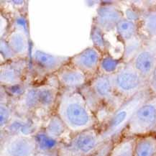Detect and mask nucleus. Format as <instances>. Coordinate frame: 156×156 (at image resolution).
Wrapping results in <instances>:
<instances>
[{
	"label": "nucleus",
	"instance_id": "obj_1",
	"mask_svg": "<svg viewBox=\"0 0 156 156\" xmlns=\"http://www.w3.org/2000/svg\"><path fill=\"white\" fill-rule=\"evenodd\" d=\"M55 112L73 134L99 125L95 114L79 89H63L59 94Z\"/></svg>",
	"mask_w": 156,
	"mask_h": 156
},
{
	"label": "nucleus",
	"instance_id": "obj_2",
	"mask_svg": "<svg viewBox=\"0 0 156 156\" xmlns=\"http://www.w3.org/2000/svg\"><path fill=\"white\" fill-rule=\"evenodd\" d=\"M152 96L153 94L147 88L124 101L107 121L98 127L102 141L109 140H113L115 142L119 140L137 109Z\"/></svg>",
	"mask_w": 156,
	"mask_h": 156
},
{
	"label": "nucleus",
	"instance_id": "obj_3",
	"mask_svg": "<svg viewBox=\"0 0 156 156\" xmlns=\"http://www.w3.org/2000/svg\"><path fill=\"white\" fill-rule=\"evenodd\" d=\"M156 129V95H153L134 114L122 137H136L153 133Z\"/></svg>",
	"mask_w": 156,
	"mask_h": 156
},
{
	"label": "nucleus",
	"instance_id": "obj_4",
	"mask_svg": "<svg viewBox=\"0 0 156 156\" xmlns=\"http://www.w3.org/2000/svg\"><path fill=\"white\" fill-rule=\"evenodd\" d=\"M115 93L124 101L147 89V80L136 70L131 63L124 64L113 75Z\"/></svg>",
	"mask_w": 156,
	"mask_h": 156
},
{
	"label": "nucleus",
	"instance_id": "obj_5",
	"mask_svg": "<svg viewBox=\"0 0 156 156\" xmlns=\"http://www.w3.org/2000/svg\"><path fill=\"white\" fill-rule=\"evenodd\" d=\"M98 127L73 134L68 143L61 144L60 151L73 156H90L103 143Z\"/></svg>",
	"mask_w": 156,
	"mask_h": 156
},
{
	"label": "nucleus",
	"instance_id": "obj_6",
	"mask_svg": "<svg viewBox=\"0 0 156 156\" xmlns=\"http://www.w3.org/2000/svg\"><path fill=\"white\" fill-rule=\"evenodd\" d=\"M89 85L100 102L109 108L112 112L125 101L116 94L113 75L98 73L91 79Z\"/></svg>",
	"mask_w": 156,
	"mask_h": 156
},
{
	"label": "nucleus",
	"instance_id": "obj_7",
	"mask_svg": "<svg viewBox=\"0 0 156 156\" xmlns=\"http://www.w3.org/2000/svg\"><path fill=\"white\" fill-rule=\"evenodd\" d=\"M37 153L33 136L5 135L2 139L1 156H35Z\"/></svg>",
	"mask_w": 156,
	"mask_h": 156
},
{
	"label": "nucleus",
	"instance_id": "obj_8",
	"mask_svg": "<svg viewBox=\"0 0 156 156\" xmlns=\"http://www.w3.org/2000/svg\"><path fill=\"white\" fill-rule=\"evenodd\" d=\"M102 56V53L97 48L89 47L71 57L70 64L85 73L88 79H93L99 73Z\"/></svg>",
	"mask_w": 156,
	"mask_h": 156
},
{
	"label": "nucleus",
	"instance_id": "obj_9",
	"mask_svg": "<svg viewBox=\"0 0 156 156\" xmlns=\"http://www.w3.org/2000/svg\"><path fill=\"white\" fill-rule=\"evenodd\" d=\"M124 18L122 9L117 4L107 2L98 8L94 25L99 27L105 34L112 33L115 32L118 23Z\"/></svg>",
	"mask_w": 156,
	"mask_h": 156
},
{
	"label": "nucleus",
	"instance_id": "obj_10",
	"mask_svg": "<svg viewBox=\"0 0 156 156\" xmlns=\"http://www.w3.org/2000/svg\"><path fill=\"white\" fill-rule=\"evenodd\" d=\"M71 57L54 55L40 50L35 51L33 55V63L36 72L39 76L55 74L62 67L70 63Z\"/></svg>",
	"mask_w": 156,
	"mask_h": 156
},
{
	"label": "nucleus",
	"instance_id": "obj_11",
	"mask_svg": "<svg viewBox=\"0 0 156 156\" xmlns=\"http://www.w3.org/2000/svg\"><path fill=\"white\" fill-rule=\"evenodd\" d=\"M27 69L26 59L15 58L7 61L1 65L0 81L2 87L21 84Z\"/></svg>",
	"mask_w": 156,
	"mask_h": 156
},
{
	"label": "nucleus",
	"instance_id": "obj_12",
	"mask_svg": "<svg viewBox=\"0 0 156 156\" xmlns=\"http://www.w3.org/2000/svg\"><path fill=\"white\" fill-rule=\"evenodd\" d=\"M41 128L39 125V118L20 116L14 113L11 120L2 130L5 135L34 136Z\"/></svg>",
	"mask_w": 156,
	"mask_h": 156
},
{
	"label": "nucleus",
	"instance_id": "obj_13",
	"mask_svg": "<svg viewBox=\"0 0 156 156\" xmlns=\"http://www.w3.org/2000/svg\"><path fill=\"white\" fill-rule=\"evenodd\" d=\"M131 63L145 79H148L156 66V39L145 41Z\"/></svg>",
	"mask_w": 156,
	"mask_h": 156
},
{
	"label": "nucleus",
	"instance_id": "obj_14",
	"mask_svg": "<svg viewBox=\"0 0 156 156\" xmlns=\"http://www.w3.org/2000/svg\"><path fill=\"white\" fill-rule=\"evenodd\" d=\"M60 86L63 89H79L87 84L88 77L70 63L55 73Z\"/></svg>",
	"mask_w": 156,
	"mask_h": 156
},
{
	"label": "nucleus",
	"instance_id": "obj_15",
	"mask_svg": "<svg viewBox=\"0 0 156 156\" xmlns=\"http://www.w3.org/2000/svg\"><path fill=\"white\" fill-rule=\"evenodd\" d=\"M35 89L38 109L37 112L43 111V112L48 113L51 112L53 109H55L60 94L58 89L44 83L36 86Z\"/></svg>",
	"mask_w": 156,
	"mask_h": 156
},
{
	"label": "nucleus",
	"instance_id": "obj_16",
	"mask_svg": "<svg viewBox=\"0 0 156 156\" xmlns=\"http://www.w3.org/2000/svg\"><path fill=\"white\" fill-rule=\"evenodd\" d=\"M139 35L145 41L156 39V7H151L144 12L138 23Z\"/></svg>",
	"mask_w": 156,
	"mask_h": 156
},
{
	"label": "nucleus",
	"instance_id": "obj_17",
	"mask_svg": "<svg viewBox=\"0 0 156 156\" xmlns=\"http://www.w3.org/2000/svg\"><path fill=\"white\" fill-rule=\"evenodd\" d=\"M7 43L17 58L25 59L28 52V41L25 33L22 30L11 32L7 36Z\"/></svg>",
	"mask_w": 156,
	"mask_h": 156
},
{
	"label": "nucleus",
	"instance_id": "obj_18",
	"mask_svg": "<svg viewBox=\"0 0 156 156\" xmlns=\"http://www.w3.org/2000/svg\"><path fill=\"white\" fill-rule=\"evenodd\" d=\"M134 156H156L155 133H150L135 137Z\"/></svg>",
	"mask_w": 156,
	"mask_h": 156
},
{
	"label": "nucleus",
	"instance_id": "obj_19",
	"mask_svg": "<svg viewBox=\"0 0 156 156\" xmlns=\"http://www.w3.org/2000/svg\"><path fill=\"white\" fill-rule=\"evenodd\" d=\"M37 153H58L61 147V141L48 135L41 128L34 135Z\"/></svg>",
	"mask_w": 156,
	"mask_h": 156
},
{
	"label": "nucleus",
	"instance_id": "obj_20",
	"mask_svg": "<svg viewBox=\"0 0 156 156\" xmlns=\"http://www.w3.org/2000/svg\"><path fill=\"white\" fill-rule=\"evenodd\" d=\"M43 129L48 135L60 141L66 133L70 132L65 123L55 112L48 115L43 124Z\"/></svg>",
	"mask_w": 156,
	"mask_h": 156
},
{
	"label": "nucleus",
	"instance_id": "obj_21",
	"mask_svg": "<svg viewBox=\"0 0 156 156\" xmlns=\"http://www.w3.org/2000/svg\"><path fill=\"white\" fill-rule=\"evenodd\" d=\"M115 34L125 43L139 35L138 25L124 18L116 27Z\"/></svg>",
	"mask_w": 156,
	"mask_h": 156
},
{
	"label": "nucleus",
	"instance_id": "obj_22",
	"mask_svg": "<svg viewBox=\"0 0 156 156\" xmlns=\"http://www.w3.org/2000/svg\"><path fill=\"white\" fill-rule=\"evenodd\" d=\"M145 41L139 35L124 43L122 61L127 64L132 63L136 55L140 51Z\"/></svg>",
	"mask_w": 156,
	"mask_h": 156
},
{
	"label": "nucleus",
	"instance_id": "obj_23",
	"mask_svg": "<svg viewBox=\"0 0 156 156\" xmlns=\"http://www.w3.org/2000/svg\"><path fill=\"white\" fill-rule=\"evenodd\" d=\"M122 59L109 55V53L103 54L101 58V63L99 66V73L107 75H114L116 72L119 71V69L124 65Z\"/></svg>",
	"mask_w": 156,
	"mask_h": 156
},
{
	"label": "nucleus",
	"instance_id": "obj_24",
	"mask_svg": "<svg viewBox=\"0 0 156 156\" xmlns=\"http://www.w3.org/2000/svg\"><path fill=\"white\" fill-rule=\"evenodd\" d=\"M135 137H122L116 142L110 156H134Z\"/></svg>",
	"mask_w": 156,
	"mask_h": 156
},
{
	"label": "nucleus",
	"instance_id": "obj_25",
	"mask_svg": "<svg viewBox=\"0 0 156 156\" xmlns=\"http://www.w3.org/2000/svg\"><path fill=\"white\" fill-rule=\"evenodd\" d=\"M91 39L95 48L101 51L102 54L107 53L108 41L106 38V34L95 25H93L91 30Z\"/></svg>",
	"mask_w": 156,
	"mask_h": 156
},
{
	"label": "nucleus",
	"instance_id": "obj_26",
	"mask_svg": "<svg viewBox=\"0 0 156 156\" xmlns=\"http://www.w3.org/2000/svg\"><path fill=\"white\" fill-rule=\"evenodd\" d=\"M13 115V109L9 105V104H8L5 100L4 102L2 101L0 106V124H1L2 130L5 129L6 126L8 125Z\"/></svg>",
	"mask_w": 156,
	"mask_h": 156
},
{
	"label": "nucleus",
	"instance_id": "obj_27",
	"mask_svg": "<svg viewBox=\"0 0 156 156\" xmlns=\"http://www.w3.org/2000/svg\"><path fill=\"white\" fill-rule=\"evenodd\" d=\"M116 142L113 140L104 141L100 145L94 153L90 156H110Z\"/></svg>",
	"mask_w": 156,
	"mask_h": 156
},
{
	"label": "nucleus",
	"instance_id": "obj_28",
	"mask_svg": "<svg viewBox=\"0 0 156 156\" xmlns=\"http://www.w3.org/2000/svg\"><path fill=\"white\" fill-rule=\"evenodd\" d=\"M4 88L5 89V92L7 93V96H11V97L18 98V99H20L27 90L25 89L23 83L9 86V87H4Z\"/></svg>",
	"mask_w": 156,
	"mask_h": 156
},
{
	"label": "nucleus",
	"instance_id": "obj_29",
	"mask_svg": "<svg viewBox=\"0 0 156 156\" xmlns=\"http://www.w3.org/2000/svg\"><path fill=\"white\" fill-rule=\"evenodd\" d=\"M1 53L2 55L5 58L7 61H10V60H13L17 58L15 56V54L12 51V50L9 48V45L7 43V41H5L3 39H1Z\"/></svg>",
	"mask_w": 156,
	"mask_h": 156
},
{
	"label": "nucleus",
	"instance_id": "obj_30",
	"mask_svg": "<svg viewBox=\"0 0 156 156\" xmlns=\"http://www.w3.org/2000/svg\"><path fill=\"white\" fill-rule=\"evenodd\" d=\"M147 87L153 95H156V66L147 79Z\"/></svg>",
	"mask_w": 156,
	"mask_h": 156
},
{
	"label": "nucleus",
	"instance_id": "obj_31",
	"mask_svg": "<svg viewBox=\"0 0 156 156\" xmlns=\"http://www.w3.org/2000/svg\"><path fill=\"white\" fill-rule=\"evenodd\" d=\"M58 153H37L35 156H58Z\"/></svg>",
	"mask_w": 156,
	"mask_h": 156
},
{
	"label": "nucleus",
	"instance_id": "obj_32",
	"mask_svg": "<svg viewBox=\"0 0 156 156\" xmlns=\"http://www.w3.org/2000/svg\"><path fill=\"white\" fill-rule=\"evenodd\" d=\"M58 156H73V155H69V154L64 153V152L60 151V150H58Z\"/></svg>",
	"mask_w": 156,
	"mask_h": 156
},
{
	"label": "nucleus",
	"instance_id": "obj_33",
	"mask_svg": "<svg viewBox=\"0 0 156 156\" xmlns=\"http://www.w3.org/2000/svg\"><path fill=\"white\" fill-rule=\"evenodd\" d=\"M155 130H156V129H155ZM154 133H155V132H154Z\"/></svg>",
	"mask_w": 156,
	"mask_h": 156
}]
</instances>
